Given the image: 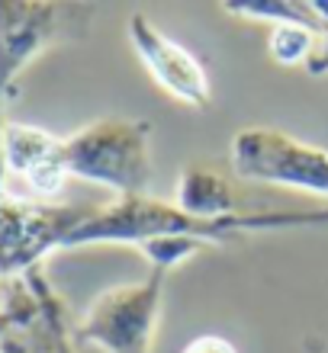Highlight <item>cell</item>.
<instances>
[{"instance_id":"2","label":"cell","mask_w":328,"mask_h":353,"mask_svg":"<svg viewBox=\"0 0 328 353\" xmlns=\"http://www.w3.org/2000/svg\"><path fill=\"white\" fill-rule=\"evenodd\" d=\"M68 176L106 186L116 199L148 196L151 183V122L132 116H104L61 139Z\"/></svg>"},{"instance_id":"1","label":"cell","mask_w":328,"mask_h":353,"mask_svg":"<svg viewBox=\"0 0 328 353\" xmlns=\"http://www.w3.org/2000/svg\"><path fill=\"white\" fill-rule=\"evenodd\" d=\"M328 225V209L316 212H235L225 219H197L180 212L174 203L151 199V196H126L106 205H90L84 222L68 238L71 248L90 244H132L142 248L158 238H190L206 248L242 238L248 232H283V228H309Z\"/></svg>"},{"instance_id":"5","label":"cell","mask_w":328,"mask_h":353,"mask_svg":"<svg viewBox=\"0 0 328 353\" xmlns=\"http://www.w3.org/2000/svg\"><path fill=\"white\" fill-rule=\"evenodd\" d=\"M0 353H75V327L42 267L13 276L3 289Z\"/></svg>"},{"instance_id":"13","label":"cell","mask_w":328,"mask_h":353,"mask_svg":"<svg viewBox=\"0 0 328 353\" xmlns=\"http://www.w3.org/2000/svg\"><path fill=\"white\" fill-rule=\"evenodd\" d=\"M180 353H238V350H235V344L222 334H200Z\"/></svg>"},{"instance_id":"12","label":"cell","mask_w":328,"mask_h":353,"mask_svg":"<svg viewBox=\"0 0 328 353\" xmlns=\"http://www.w3.org/2000/svg\"><path fill=\"white\" fill-rule=\"evenodd\" d=\"M206 248L203 241H190V238H158V241L142 244L139 251L145 254V261L158 270H177L184 261H190L193 254H200Z\"/></svg>"},{"instance_id":"8","label":"cell","mask_w":328,"mask_h":353,"mask_svg":"<svg viewBox=\"0 0 328 353\" xmlns=\"http://www.w3.org/2000/svg\"><path fill=\"white\" fill-rule=\"evenodd\" d=\"M68 10L58 3L32 0H0V193H3V100L13 77L61 36Z\"/></svg>"},{"instance_id":"11","label":"cell","mask_w":328,"mask_h":353,"mask_svg":"<svg viewBox=\"0 0 328 353\" xmlns=\"http://www.w3.org/2000/svg\"><path fill=\"white\" fill-rule=\"evenodd\" d=\"M328 32V23L319 19V23H277L267 32V55L283 68L293 65H309V58L316 55L322 36Z\"/></svg>"},{"instance_id":"4","label":"cell","mask_w":328,"mask_h":353,"mask_svg":"<svg viewBox=\"0 0 328 353\" xmlns=\"http://www.w3.org/2000/svg\"><path fill=\"white\" fill-rule=\"evenodd\" d=\"M232 170L248 183L287 186L328 199V151L290 132L248 125L232 139Z\"/></svg>"},{"instance_id":"15","label":"cell","mask_w":328,"mask_h":353,"mask_svg":"<svg viewBox=\"0 0 328 353\" xmlns=\"http://www.w3.org/2000/svg\"><path fill=\"white\" fill-rule=\"evenodd\" d=\"M312 10H316V13L328 23V0H312Z\"/></svg>"},{"instance_id":"9","label":"cell","mask_w":328,"mask_h":353,"mask_svg":"<svg viewBox=\"0 0 328 353\" xmlns=\"http://www.w3.org/2000/svg\"><path fill=\"white\" fill-rule=\"evenodd\" d=\"M3 168L7 174L19 176L36 196H55L68 180L61 139L26 122L3 125Z\"/></svg>"},{"instance_id":"7","label":"cell","mask_w":328,"mask_h":353,"mask_svg":"<svg viewBox=\"0 0 328 353\" xmlns=\"http://www.w3.org/2000/svg\"><path fill=\"white\" fill-rule=\"evenodd\" d=\"M126 36H129L142 68L171 100L184 103L190 110H206L213 103V84H209L203 61L190 48L180 46L177 39L161 32L145 13H132L126 23Z\"/></svg>"},{"instance_id":"10","label":"cell","mask_w":328,"mask_h":353,"mask_svg":"<svg viewBox=\"0 0 328 353\" xmlns=\"http://www.w3.org/2000/svg\"><path fill=\"white\" fill-rule=\"evenodd\" d=\"M174 205L197 219H225V215L242 212L229 174L219 170L216 164H203V161L184 164V170L177 174Z\"/></svg>"},{"instance_id":"6","label":"cell","mask_w":328,"mask_h":353,"mask_svg":"<svg viewBox=\"0 0 328 353\" xmlns=\"http://www.w3.org/2000/svg\"><path fill=\"white\" fill-rule=\"evenodd\" d=\"M90 205H48L0 193V276H23L48 254L68 251V238Z\"/></svg>"},{"instance_id":"14","label":"cell","mask_w":328,"mask_h":353,"mask_svg":"<svg viewBox=\"0 0 328 353\" xmlns=\"http://www.w3.org/2000/svg\"><path fill=\"white\" fill-rule=\"evenodd\" d=\"M306 71H309V74H316V77L328 74V32L322 36L319 48H316V55L309 58V65H306Z\"/></svg>"},{"instance_id":"3","label":"cell","mask_w":328,"mask_h":353,"mask_svg":"<svg viewBox=\"0 0 328 353\" xmlns=\"http://www.w3.org/2000/svg\"><path fill=\"white\" fill-rule=\"evenodd\" d=\"M168 276V270L151 267L139 283L100 292L75 325V341L104 353H151Z\"/></svg>"}]
</instances>
